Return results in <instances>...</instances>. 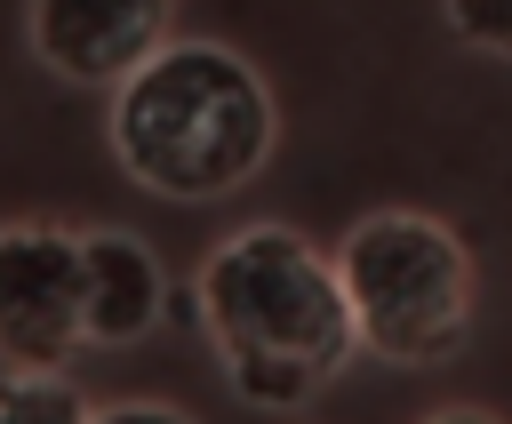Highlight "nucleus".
Wrapping results in <instances>:
<instances>
[{"label": "nucleus", "instance_id": "nucleus-9", "mask_svg": "<svg viewBox=\"0 0 512 424\" xmlns=\"http://www.w3.org/2000/svg\"><path fill=\"white\" fill-rule=\"evenodd\" d=\"M88 424H192V416L168 400H112V408H88Z\"/></svg>", "mask_w": 512, "mask_h": 424}, {"label": "nucleus", "instance_id": "nucleus-3", "mask_svg": "<svg viewBox=\"0 0 512 424\" xmlns=\"http://www.w3.org/2000/svg\"><path fill=\"white\" fill-rule=\"evenodd\" d=\"M336 288L384 368H440L472 336V256L424 208H368L336 248Z\"/></svg>", "mask_w": 512, "mask_h": 424}, {"label": "nucleus", "instance_id": "nucleus-2", "mask_svg": "<svg viewBox=\"0 0 512 424\" xmlns=\"http://www.w3.org/2000/svg\"><path fill=\"white\" fill-rule=\"evenodd\" d=\"M112 160L128 184L160 192V200H224L240 192L272 144H280V112L264 72L224 48V40H160L136 72L112 80Z\"/></svg>", "mask_w": 512, "mask_h": 424}, {"label": "nucleus", "instance_id": "nucleus-5", "mask_svg": "<svg viewBox=\"0 0 512 424\" xmlns=\"http://www.w3.org/2000/svg\"><path fill=\"white\" fill-rule=\"evenodd\" d=\"M176 24V0H24V48L72 88H112Z\"/></svg>", "mask_w": 512, "mask_h": 424}, {"label": "nucleus", "instance_id": "nucleus-8", "mask_svg": "<svg viewBox=\"0 0 512 424\" xmlns=\"http://www.w3.org/2000/svg\"><path fill=\"white\" fill-rule=\"evenodd\" d=\"M440 16H448V32H456L464 48L512 64V0H440Z\"/></svg>", "mask_w": 512, "mask_h": 424}, {"label": "nucleus", "instance_id": "nucleus-7", "mask_svg": "<svg viewBox=\"0 0 512 424\" xmlns=\"http://www.w3.org/2000/svg\"><path fill=\"white\" fill-rule=\"evenodd\" d=\"M0 424H88V400L64 368H0Z\"/></svg>", "mask_w": 512, "mask_h": 424}, {"label": "nucleus", "instance_id": "nucleus-1", "mask_svg": "<svg viewBox=\"0 0 512 424\" xmlns=\"http://www.w3.org/2000/svg\"><path fill=\"white\" fill-rule=\"evenodd\" d=\"M192 304L224 360V384L272 416L312 408L360 352L352 304L336 288V256L288 224L224 232L192 272Z\"/></svg>", "mask_w": 512, "mask_h": 424}, {"label": "nucleus", "instance_id": "nucleus-6", "mask_svg": "<svg viewBox=\"0 0 512 424\" xmlns=\"http://www.w3.org/2000/svg\"><path fill=\"white\" fill-rule=\"evenodd\" d=\"M160 304H168V272L152 256V240L120 232V224H96L80 232V344H144L160 328Z\"/></svg>", "mask_w": 512, "mask_h": 424}, {"label": "nucleus", "instance_id": "nucleus-10", "mask_svg": "<svg viewBox=\"0 0 512 424\" xmlns=\"http://www.w3.org/2000/svg\"><path fill=\"white\" fill-rule=\"evenodd\" d=\"M424 424H496L488 408H440V416H424Z\"/></svg>", "mask_w": 512, "mask_h": 424}, {"label": "nucleus", "instance_id": "nucleus-4", "mask_svg": "<svg viewBox=\"0 0 512 424\" xmlns=\"http://www.w3.org/2000/svg\"><path fill=\"white\" fill-rule=\"evenodd\" d=\"M80 352V232L56 216L0 224V368H64Z\"/></svg>", "mask_w": 512, "mask_h": 424}]
</instances>
